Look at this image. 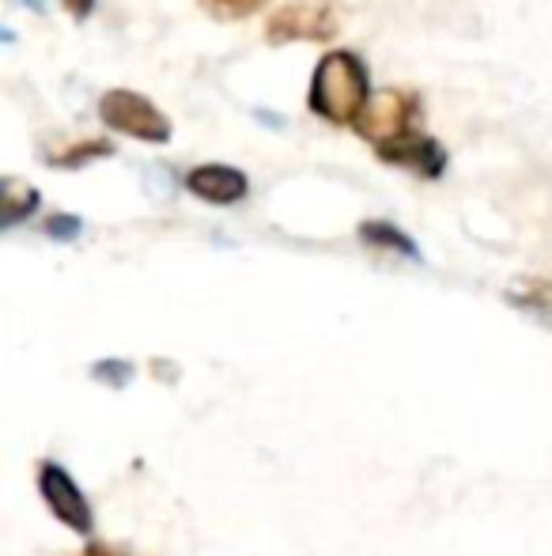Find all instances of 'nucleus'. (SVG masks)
Masks as SVG:
<instances>
[{"label": "nucleus", "instance_id": "39448f33", "mask_svg": "<svg viewBox=\"0 0 552 556\" xmlns=\"http://www.w3.org/2000/svg\"><path fill=\"white\" fill-rule=\"evenodd\" d=\"M413 114H416L413 96H406V91H378V96H371L368 111L360 114L356 129H360V137H368L375 148H383V144H394V140L409 137Z\"/></svg>", "mask_w": 552, "mask_h": 556}, {"label": "nucleus", "instance_id": "f03ea898", "mask_svg": "<svg viewBox=\"0 0 552 556\" xmlns=\"http://www.w3.org/2000/svg\"><path fill=\"white\" fill-rule=\"evenodd\" d=\"M341 30V4L337 0H287L277 8L266 27L273 46L284 42H330Z\"/></svg>", "mask_w": 552, "mask_h": 556}, {"label": "nucleus", "instance_id": "4468645a", "mask_svg": "<svg viewBox=\"0 0 552 556\" xmlns=\"http://www.w3.org/2000/svg\"><path fill=\"white\" fill-rule=\"evenodd\" d=\"M84 556H118V553L106 549V545H88V549H84Z\"/></svg>", "mask_w": 552, "mask_h": 556}, {"label": "nucleus", "instance_id": "423d86ee", "mask_svg": "<svg viewBox=\"0 0 552 556\" xmlns=\"http://www.w3.org/2000/svg\"><path fill=\"white\" fill-rule=\"evenodd\" d=\"M185 190L193 198L208 201V205H239V201L251 193V182L239 167H228V163H201L185 175Z\"/></svg>", "mask_w": 552, "mask_h": 556}, {"label": "nucleus", "instance_id": "0eeeda50", "mask_svg": "<svg viewBox=\"0 0 552 556\" xmlns=\"http://www.w3.org/2000/svg\"><path fill=\"white\" fill-rule=\"evenodd\" d=\"M375 152L383 155L386 163H394V167H409L420 178H439L442 170H447V152H442L432 137H413V132H409V137L375 148Z\"/></svg>", "mask_w": 552, "mask_h": 556}, {"label": "nucleus", "instance_id": "9b49d317", "mask_svg": "<svg viewBox=\"0 0 552 556\" xmlns=\"http://www.w3.org/2000/svg\"><path fill=\"white\" fill-rule=\"evenodd\" d=\"M91 379L121 390V387H129V379H133V364H129V359H99V364L91 367Z\"/></svg>", "mask_w": 552, "mask_h": 556}, {"label": "nucleus", "instance_id": "6e6552de", "mask_svg": "<svg viewBox=\"0 0 552 556\" xmlns=\"http://www.w3.org/2000/svg\"><path fill=\"white\" fill-rule=\"evenodd\" d=\"M360 239L363 242H371V247H386V250H394V254H406V257H420V250H416V242L409 239L401 227H394V224H386V220H368V224H360Z\"/></svg>", "mask_w": 552, "mask_h": 556}, {"label": "nucleus", "instance_id": "20e7f679", "mask_svg": "<svg viewBox=\"0 0 552 556\" xmlns=\"http://www.w3.org/2000/svg\"><path fill=\"white\" fill-rule=\"evenodd\" d=\"M38 492H42L53 519L65 522L73 534H91L95 511H91L88 496H84V489L76 484V477L68 473L61 462H42V466H38Z\"/></svg>", "mask_w": 552, "mask_h": 556}, {"label": "nucleus", "instance_id": "7ed1b4c3", "mask_svg": "<svg viewBox=\"0 0 552 556\" xmlns=\"http://www.w3.org/2000/svg\"><path fill=\"white\" fill-rule=\"evenodd\" d=\"M99 117H103L106 129L121 132V137H137L147 140V144H167L170 140L167 114L137 91H106L99 99Z\"/></svg>", "mask_w": 552, "mask_h": 556}, {"label": "nucleus", "instance_id": "f257e3e1", "mask_svg": "<svg viewBox=\"0 0 552 556\" xmlns=\"http://www.w3.org/2000/svg\"><path fill=\"white\" fill-rule=\"evenodd\" d=\"M310 114H318L322 122L333 125H356L360 114L371 103L368 88V68L356 53L333 50L318 61L314 76H310Z\"/></svg>", "mask_w": 552, "mask_h": 556}, {"label": "nucleus", "instance_id": "f8f14e48", "mask_svg": "<svg viewBox=\"0 0 552 556\" xmlns=\"http://www.w3.org/2000/svg\"><path fill=\"white\" fill-rule=\"evenodd\" d=\"M80 231H84V224L76 220V216H50V220H46V235H50V239L73 242Z\"/></svg>", "mask_w": 552, "mask_h": 556}, {"label": "nucleus", "instance_id": "1a4fd4ad", "mask_svg": "<svg viewBox=\"0 0 552 556\" xmlns=\"http://www.w3.org/2000/svg\"><path fill=\"white\" fill-rule=\"evenodd\" d=\"M38 208V190L20 186L15 178H4V227H15L20 220H27Z\"/></svg>", "mask_w": 552, "mask_h": 556}, {"label": "nucleus", "instance_id": "9d476101", "mask_svg": "<svg viewBox=\"0 0 552 556\" xmlns=\"http://www.w3.org/2000/svg\"><path fill=\"white\" fill-rule=\"evenodd\" d=\"M261 4H266V0H201V8H205L208 15H216V20H223V23L246 20V15H254Z\"/></svg>", "mask_w": 552, "mask_h": 556}, {"label": "nucleus", "instance_id": "ddd939ff", "mask_svg": "<svg viewBox=\"0 0 552 556\" xmlns=\"http://www.w3.org/2000/svg\"><path fill=\"white\" fill-rule=\"evenodd\" d=\"M61 4L68 8V15H73V20H88V15L95 12V0H61Z\"/></svg>", "mask_w": 552, "mask_h": 556}]
</instances>
